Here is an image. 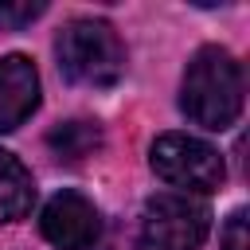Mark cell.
Wrapping results in <instances>:
<instances>
[{
	"label": "cell",
	"instance_id": "obj_10",
	"mask_svg": "<svg viewBox=\"0 0 250 250\" xmlns=\"http://www.w3.org/2000/svg\"><path fill=\"white\" fill-rule=\"evenodd\" d=\"M47 4H0V27H20L35 16H43Z\"/></svg>",
	"mask_w": 250,
	"mask_h": 250
},
{
	"label": "cell",
	"instance_id": "obj_7",
	"mask_svg": "<svg viewBox=\"0 0 250 250\" xmlns=\"http://www.w3.org/2000/svg\"><path fill=\"white\" fill-rule=\"evenodd\" d=\"M35 203V184H31V172L0 148V223H16L31 211Z\"/></svg>",
	"mask_w": 250,
	"mask_h": 250
},
{
	"label": "cell",
	"instance_id": "obj_6",
	"mask_svg": "<svg viewBox=\"0 0 250 250\" xmlns=\"http://www.w3.org/2000/svg\"><path fill=\"white\" fill-rule=\"evenodd\" d=\"M39 105V70L27 55L0 59V133L20 129Z\"/></svg>",
	"mask_w": 250,
	"mask_h": 250
},
{
	"label": "cell",
	"instance_id": "obj_5",
	"mask_svg": "<svg viewBox=\"0 0 250 250\" xmlns=\"http://www.w3.org/2000/svg\"><path fill=\"white\" fill-rule=\"evenodd\" d=\"M39 230L55 250H98L102 246V215L82 191H59L47 199L39 215Z\"/></svg>",
	"mask_w": 250,
	"mask_h": 250
},
{
	"label": "cell",
	"instance_id": "obj_11",
	"mask_svg": "<svg viewBox=\"0 0 250 250\" xmlns=\"http://www.w3.org/2000/svg\"><path fill=\"white\" fill-rule=\"evenodd\" d=\"M137 250H148V246H141V242H137Z\"/></svg>",
	"mask_w": 250,
	"mask_h": 250
},
{
	"label": "cell",
	"instance_id": "obj_9",
	"mask_svg": "<svg viewBox=\"0 0 250 250\" xmlns=\"http://www.w3.org/2000/svg\"><path fill=\"white\" fill-rule=\"evenodd\" d=\"M223 250H250V234H246V211H234L219 234Z\"/></svg>",
	"mask_w": 250,
	"mask_h": 250
},
{
	"label": "cell",
	"instance_id": "obj_1",
	"mask_svg": "<svg viewBox=\"0 0 250 250\" xmlns=\"http://www.w3.org/2000/svg\"><path fill=\"white\" fill-rule=\"evenodd\" d=\"M180 105L199 129H230L242 113V66L234 55L223 47H203L184 70Z\"/></svg>",
	"mask_w": 250,
	"mask_h": 250
},
{
	"label": "cell",
	"instance_id": "obj_8",
	"mask_svg": "<svg viewBox=\"0 0 250 250\" xmlns=\"http://www.w3.org/2000/svg\"><path fill=\"white\" fill-rule=\"evenodd\" d=\"M47 145L59 160H82L94 156V148H102V129L98 121H62L47 133Z\"/></svg>",
	"mask_w": 250,
	"mask_h": 250
},
{
	"label": "cell",
	"instance_id": "obj_3",
	"mask_svg": "<svg viewBox=\"0 0 250 250\" xmlns=\"http://www.w3.org/2000/svg\"><path fill=\"white\" fill-rule=\"evenodd\" d=\"M148 164H152V172L164 184L180 188L184 195L188 191L207 195V191L223 188V180H227L219 148H211L207 141L188 137V133H164V137H156L152 148H148Z\"/></svg>",
	"mask_w": 250,
	"mask_h": 250
},
{
	"label": "cell",
	"instance_id": "obj_2",
	"mask_svg": "<svg viewBox=\"0 0 250 250\" xmlns=\"http://www.w3.org/2000/svg\"><path fill=\"white\" fill-rule=\"evenodd\" d=\"M59 70L78 82L105 90L125 74V43L105 20H70L55 39Z\"/></svg>",
	"mask_w": 250,
	"mask_h": 250
},
{
	"label": "cell",
	"instance_id": "obj_4",
	"mask_svg": "<svg viewBox=\"0 0 250 250\" xmlns=\"http://www.w3.org/2000/svg\"><path fill=\"white\" fill-rule=\"evenodd\" d=\"M211 230V211L180 191L152 195L141 215V246L148 250H199Z\"/></svg>",
	"mask_w": 250,
	"mask_h": 250
}]
</instances>
